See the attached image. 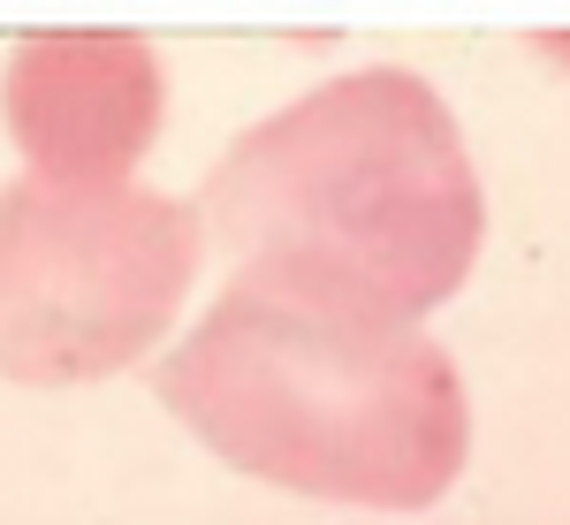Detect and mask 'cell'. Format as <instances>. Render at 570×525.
Returning a JSON list of instances; mask_svg holds the SVG:
<instances>
[{
	"label": "cell",
	"instance_id": "obj_1",
	"mask_svg": "<svg viewBox=\"0 0 570 525\" xmlns=\"http://www.w3.org/2000/svg\"><path fill=\"white\" fill-rule=\"evenodd\" d=\"M198 229L252 298L411 328L472 274L487 198L426 77L351 69L220 153Z\"/></svg>",
	"mask_w": 570,
	"mask_h": 525
},
{
	"label": "cell",
	"instance_id": "obj_2",
	"mask_svg": "<svg viewBox=\"0 0 570 525\" xmlns=\"http://www.w3.org/2000/svg\"><path fill=\"white\" fill-rule=\"evenodd\" d=\"M160 404L252 480L419 511L464 473V381L411 328H357L228 290L160 366Z\"/></svg>",
	"mask_w": 570,
	"mask_h": 525
},
{
	"label": "cell",
	"instance_id": "obj_3",
	"mask_svg": "<svg viewBox=\"0 0 570 525\" xmlns=\"http://www.w3.org/2000/svg\"><path fill=\"white\" fill-rule=\"evenodd\" d=\"M206 260L198 206L137 183H46L0 191V373L8 381H99L160 343Z\"/></svg>",
	"mask_w": 570,
	"mask_h": 525
},
{
	"label": "cell",
	"instance_id": "obj_4",
	"mask_svg": "<svg viewBox=\"0 0 570 525\" xmlns=\"http://www.w3.org/2000/svg\"><path fill=\"white\" fill-rule=\"evenodd\" d=\"M0 107L46 183H122L160 130V61L130 31H39L16 46Z\"/></svg>",
	"mask_w": 570,
	"mask_h": 525
},
{
	"label": "cell",
	"instance_id": "obj_5",
	"mask_svg": "<svg viewBox=\"0 0 570 525\" xmlns=\"http://www.w3.org/2000/svg\"><path fill=\"white\" fill-rule=\"evenodd\" d=\"M548 46H556V54H563V61H570V39H548Z\"/></svg>",
	"mask_w": 570,
	"mask_h": 525
}]
</instances>
